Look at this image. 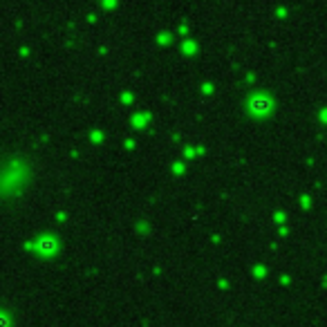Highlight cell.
I'll list each match as a JSON object with an SVG mask.
<instances>
[{
	"label": "cell",
	"instance_id": "1",
	"mask_svg": "<svg viewBox=\"0 0 327 327\" xmlns=\"http://www.w3.org/2000/svg\"><path fill=\"white\" fill-rule=\"evenodd\" d=\"M271 110V101L267 97H255L251 99V112L255 114H267Z\"/></svg>",
	"mask_w": 327,
	"mask_h": 327
},
{
	"label": "cell",
	"instance_id": "2",
	"mask_svg": "<svg viewBox=\"0 0 327 327\" xmlns=\"http://www.w3.org/2000/svg\"><path fill=\"white\" fill-rule=\"evenodd\" d=\"M38 249H41V251H45V253H49V251H52V249H54V244H52V242H49V240H43V242H41V244H38Z\"/></svg>",
	"mask_w": 327,
	"mask_h": 327
}]
</instances>
